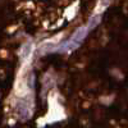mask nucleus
Returning a JSON list of instances; mask_svg holds the SVG:
<instances>
[{
    "mask_svg": "<svg viewBox=\"0 0 128 128\" xmlns=\"http://www.w3.org/2000/svg\"><path fill=\"white\" fill-rule=\"evenodd\" d=\"M99 22H100V17H94V18L91 19V22H90V24L87 26V28H88V30H91V28H92L94 26H96V24H98Z\"/></svg>",
    "mask_w": 128,
    "mask_h": 128,
    "instance_id": "nucleus-2",
    "label": "nucleus"
},
{
    "mask_svg": "<svg viewBox=\"0 0 128 128\" xmlns=\"http://www.w3.org/2000/svg\"><path fill=\"white\" fill-rule=\"evenodd\" d=\"M87 31H88V28H84V27H82V28H80V30H77V32L73 35V37H72V42L70 44L76 48V46H78L81 42L83 41V38L86 37V35H87Z\"/></svg>",
    "mask_w": 128,
    "mask_h": 128,
    "instance_id": "nucleus-1",
    "label": "nucleus"
}]
</instances>
